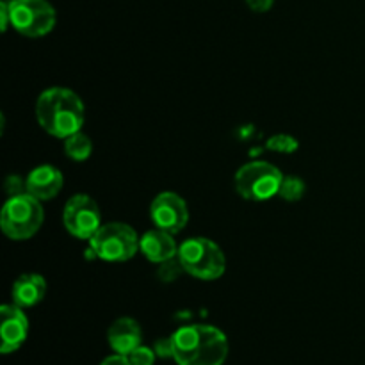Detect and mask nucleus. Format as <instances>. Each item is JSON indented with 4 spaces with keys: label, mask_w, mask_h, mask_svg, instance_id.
<instances>
[{
    "label": "nucleus",
    "mask_w": 365,
    "mask_h": 365,
    "mask_svg": "<svg viewBox=\"0 0 365 365\" xmlns=\"http://www.w3.org/2000/svg\"><path fill=\"white\" fill-rule=\"evenodd\" d=\"M64 184L63 173L52 164H41L36 166L25 178V189L29 195L38 198L39 202H48L56 198L61 192Z\"/></svg>",
    "instance_id": "9b49d317"
},
{
    "label": "nucleus",
    "mask_w": 365,
    "mask_h": 365,
    "mask_svg": "<svg viewBox=\"0 0 365 365\" xmlns=\"http://www.w3.org/2000/svg\"><path fill=\"white\" fill-rule=\"evenodd\" d=\"M46 294V280L38 273H25L13 282L11 299L21 309L38 305Z\"/></svg>",
    "instance_id": "4468645a"
},
{
    "label": "nucleus",
    "mask_w": 365,
    "mask_h": 365,
    "mask_svg": "<svg viewBox=\"0 0 365 365\" xmlns=\"http://www.w3.org/2000/svg\"><path fill=\"white\" fill-rule=\"evenodd\" d=\"M173 360L178 365H223L228 341L223 331L210 324H189L171 335Z\"/></svg>",
    "instance_id": "f257e3e1"
},
{
    "label": "nucleus",
    "mask_w": 365,
    "mask_h": 365,
    "mask_svg": "<svg viewBox=\"0 0 365 365\" xmlns=\"http://www.w3.org/2000/svg\"><path fill=\"white\" fill-rule=\"evenodd\" d=\"M153 349H155L157 356H160V359H173V342H171V337L159 339Z\"/></svg>",
    "instance_id": "6ab92c4d"
},
{
    "label": "nucleus",
    "mask_w": 365,
    "mask_h": 365,
    "mask_svg": "<svg viewBox=\"0 0 365 365\" xmlns=\"http://www.w3.org/2000/svg\"><path fill=\"white\" fill-rule=\"evenodd\" d=\"M36 118L39 127L59 139L82 130L86 120L84 102L68 88H48L38 96Z\"/></svg>",
    "instance_id": "f03ea898"
},
{
    "label": "nucleus",
    "mask_w": 365,
    "mask_h": 365,
    "mask_svg": "<svg viewBox=\"0 0 365 365\" xmlns=\"http://www.w3.org/2000/svg\"><path fill=\"white\" fill-rule=\"evenodd\" d=\"M246 4L255 13H267L273 7L274 0H246Z\"/></svg>",
    "instance_id": "aec40b11"
},
{
    "label": "nucleus",
    "mask_w": 365,
    "mask_h": 365,
    "mask_svg": "<svg viewBox=\"0 0 365 365\" xmlns=\"http://www.w3.org/2000/svg\"><path fill=\"white\" fill-rule=\"evenodd\" d=\"M91 152H93L91 139H89V135H86L82 130L75 132V134H71L70 138L64 139V153H66L71 160L82 163V160L89 159Z\"/></svg>",
    "instance_id": "2eb2a0df"
},
{
    "label": "nucleus",
    "mask_w": 365,
    "mask_h": 365,
    "mask_svg": "<svg viewBox=\"0 0 365 365\" xmlns=\"http://www.w3.org/2000/svg\"><path fill=\"white\" fill-rule=\"evenodd\" d=\"M107 341H109L110 349L114 353L127 356L138 346H141V327L132 317H120V319H116L110 324L109 331H107Z\"/></svg>",
    "instance_id": "ddd939ff"
},
{
    "label": "nucleus",
    "mask_w": 365,
    "mask_h": 365,
    "mask_svg": "<svg viewBox=\"0 0 365 365\" xmlns=\"http://www.w3.org/2000/svg\"><path fill=\"white\" fill-rule=\"evenodd\" d=\"M139 252L150 262L163 264L178 255V245L175 242L173 234L155 227L153 230L143 234V237L139 239Z\"/></svg>",
    "instance_id": "f8f14e48"
},
{
    "label": "nucleus",
    "mask_w": 365,
    "mask_h": 365,
    "mask_svg": "<svg viewBox=\"0 0 365 365\" xmlns=\"http://www.w3.org/2000/svg\"><path fill=\"white\" fill-rule=\"evenodd\" d=\"M139 235L125 223H107L89 239V253L106 262H127L139 252Z\"/></svg>",
    "instance_id": "39448f33"
},
{
    "label": "nucleus",
    "mask_w": 365,
    "mask_h": 365,
    "mask_svg": "<svg viewBox=\"0 0 365 365\" xmlns=\"http://www.w3.org/2000/svg\"><path fill=\"white\" fill-rule=\"evenodd\" d=\"M155 349L146 348V346H138L134 351L128 353L127 359L132 365H153L155 364Z\"/></svg>",
    "instance_id": "a211bd4d"
},
{
    "label": "nucleus",
    "mask_w": 365,
    "mask_h": 365,
    "mask_svg": "<svg viewBox=\"0 0 365 365\" xmlns=\"http://www.w3.org/2000/svg\"><path fill=\"white\" fill-rule=\"evenodd\" d=\"M298 141L289 134H277L267 139V148L278 153H292L298 150Z\"/></svg>",
    "instance_id": "f3484780"
},
{
    "label": "nucleus",
    "mask_w": 365,
    "mask_h": 365,
    "mask_svg": "<svg viewBox=\"0 0 365 365\" xmlns=\"http://www.w3.org/2000/svg\"><path fill=\"white\" fill-rule=\"evenodd\" d=\"M11 27L25 38H43L56 27L57 13L48 0H9Z\"/></svg>",
    "instance_id": "0eeeda50"
},
{
    "label": "nucleus",
    "mask_w": 365,
    "mask_h": 365,
    "mask_svg": "<svg viewBox=\"0 0 365 365\" xmlns=\"http://www.w3.org/2000/svg\"><path fill=\"white\" fill-rule=\"evenodd\" d=\"M305 182L302 178L294 177V175H285L278 196H282L285 202H298L305 195Z\"/></svg>",
    "instance_id": "dca6fc26"
},
{
    "label": "nucleus",
    "mask_w": 365,
    "mask_h": 365,
    "mask_svg": "<svg viewBox=\"0 0 365 365\" xmlns=\"http://www.w3.org/2000/svg\"><path fill=\"white\" fill-rule=\"evenodd\" d=\"M45 221L41 202L29 192L9 196L0 214V228L13 241L34 237Z\"/></svg>",
    "instance_id": "7ed1b4c3"
},
{
    "label": "nucleus",
    "mask_w": 365,
    "mask_h": 365,
    "mask_svg": "<svg viewBox=\"0 0 365 365\" xmlns=\"http://www.w3.org/2000/svg\"><path fill=\"white\" fill-rule=\"evenodd\" d=\"M29 335V319L24 309L14 303L2 307V323H0V337L2 346L0 353L7 355L20 348Z\"/></svg>",
    "instance_id": "9d476101"
},
{
    "label": "nucleus",
    "mask_w": 365,
    "mask_h": 365,
    "mask_svg": "<svg viewBox=\"0 0 365 365\" xmlns=\"http://www.w3.org/2000/svg\"><path fill=\"white\" fill-rule=\"evenodd\" d=\"M178 262L182 269L198 280H217L227 269V259L220 246L207 237L185 239L178 246Z\"/></svg>",
    "instance_id": "20e7f679"
},
{
    "label": "nucleus",
    "mask_w": 365,
    "mask_h": 365,
    "mask_svg": "<svg viewBox=\"0 0 365 365\" xmlns=\"http://www.w3.org/2000/svg\"><path fill=\"white\" fill-rule=\"evenodd\" d=\"M150 216H152L153 225L157 228L170 232V234H178L185 228L189 221L187 203L177 192L164 191L153 198L150 205Z\"/></svg>",
    "instance_id": "1a4fd4ad"
},
{
    "label": "nucleus",
    "mask_w": 365,
    "mask_h": 365,
    "mask_svg": "<svg viewBox=\"0 0 365 365\" xmlns=\"http://www.w3.org/2000/svg\"><path fill=\"white\" fill-rule=\"evenodd\" d=\"M9 25H11L9 0H2V2H0V27H2V31H7Z\"/></svg>",
    "instance_id": "412c9836"
},
{
    "label": "nucleus",
    "mask_w": 365,
    "mask_h": 365,
    "mask_svg": "<svg viewBox=\"0 0 365 365\" xmlns=\"http://www.w3.org/2000/svg\"><path fill=\"white\" fill-rule=\"evenodd\" d=\"M100 365H132L130 362H128V359L125 355H110V356H107L106 360H103L102 364Z\"/></svg>",
    "instance_id": "4be33fe9"
},
{
    "label": "nucleus",
    "mask_w": 365,
    "mask_h": 365,
    "mask_svg": "<svg viewBox=\"0 0 365 365\" xmlns=\"http://www.w3.org/2000/svg\"><path fill=\"white\" fill-rule=\"evenodd\" d=\"M63 223L68 234L81 241H89L102 227V214L95 200L88 195H75L66 202Z\"/></svg>",
    "instance_id": "6e6552de"
},
{
    "label": "nucleus",
    "mask_w": 365,
    "mask_h": 365,
    "mask_svg": "<svg viewBox=\"0 0 365 365\" xmlns=\"http://www.w3.org/2000/svg\"><path fill=\"white\" fill-rule=\"evenodd\" d=\"M284 173L274 164L266 160H253L245 164L235 173V191L250 202H266L280 192Z\"/></svg>",
    "instance_id": "423d86ee"
}]
</instances>
